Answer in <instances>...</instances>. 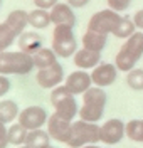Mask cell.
Returning <instances> with one entry per match:
<instances>
[{
  "label": "cell",
  "instance_id": "obj_1",
  "mask_svg": "<svg viewBox=\"0 0 143 148\" xmlns=\"http://www.w3.org/2000/svg\"><path fill=\"white\" fill-rule=\"evenodd\" d=\"M143 57V30H136L131 37H128L120 47L118 54L114 57V64L118 71L130 73L135 69L136 62Z\"/></svg>",
  "mask_w": 143,
  "mask_h": 148
},
{
  "label": "cell",
  "instance_id": "obj_2",
  "mask_svg": "<svg viewBox=\"0 0 143 148\" xmlns=\"http://www.w3.org/2000/svg\"><path fill=\"white\" fill-rule=\"evenodd\" d=\"M108 94L105 88L91 86L83 94V106L79 108V118L88 123H98L105 114Z\"/></svg>",
  "mask_w": 143,
  "mask_h": 148
},
{
  "label": "cell",
  "instance_id": "obj_3",
  "mask_svg": "<svg viewBox=\"0 0 143 148\" xmlns=\"http://www.w3.org/2000/svg\"><path fill=\"white\" fill-rule=\"evenodd\" d=\"M36 69L32 56L24 51H3L0 52V74L5 76H25Z\"/></svg>",
  "mask_w": 143,
  "mask_h": 148
},
{
  "label": "cell",
  "instance_id": "obj_4",
  "mask_svg": "<svg viewBox=\"0 0 143 148\" xmlns=\"http://www.w3.org/2000/svg\"><path fill=\"white\" fill-rule=\"evenodd\" d=\"M101 141V126L96 123H88L84 120L73 121L71 140L67 143L69 148H83L86 145H96Z\"/></svg>",
  "mask_w": 143,
  "mask_h": 148
},
{
  "label": "cell",
  "instance_id": "obj_5",
  "mask_svg": "<svg viewBox=\"0 0 143 148\" xmlns=\"http://www.w3.org/2000/svg\"><path fill=\"white\" fill-rule=\"evenodd\" d=\"M52 49L57 57H71L77 51V40L74 37L73 25H54L52 30Z\"/></svg>",
  "mask_w": 143,
  "mask_h": 148
},
{
  "label": "cell",
  "instance_id": "obj_6",
  "mask_svg": "<svg viewBox=\"0 0 143 148\" xmlns=\"http://www.w3.org/2000/svg\"><path fill=\"white\" fill-rule=\"evenodd\" d=\"M121 15L118 12H114L113 9H105V10H98L96 14L91 15L89 22H88V29L96 30V32H101V34H113L114 27L118 25Z\"/></svg>",
  "mask_w": 143,
  "mask_h": 148
},
{
  "label": "cell",
  "instance_id": "obj_7",
  "mask_svg": "<svg viewBox=\"0 0 143 148\" xmlns=\"http://www.w3.org/2000/svg\"><path fill=\"white\" fill-rule=\"evenodd\" d=\"M47 121H49V113L42 106H29V108L20 111L19 114V123L22 126H25L29 131L40 130L44 125H47Z\"/></svg>",
  "mask_w": 143,
  "mask_h": 148
},
{
  "label": "cell",
  "instance_id": "obj_8",
  "mask_svg": "<svg viewBox=\"0 0 143 148\" xmlns=\"http://www.w3.org/2000/svg\"><path fill=\"white\" fill-rule=\"evenodd\" d=\"M36 81L42 89H54L61 83H64V67L57 61L56 64L49 66L46 69H37Z\"/></svg>",
  "mask_w": 143,
  "mask_h": 148
},
{
  "label": "cell",
  "instance_id": "obj_9",
  "mask_svg": "<svg viewBox=\"0 0 143 148\" xmlns=\"http://www.w3.org/2000/svg\"><path fill=\"white\" fill-rule=\"evenodd\" d=\"M125 135H126V125L120 118H111L101 125V141L108 147L118 145L125 138Z\"/></svg>",
  "mask_w": 143,
  "mask_h": 148
},
{
  "label": "cell",
  "instance_id": "obj_10",
  "mask_svg": "<svg viewBox=\"0 0 143 148\" xmlns=\"http://www.w3.org/2000/svg\"><path fill=\"white\" fill-rule=\"evenodd\" d=\"M71 131H73V121H67L61 118L59 114H51L47 121V133L51 138L59 141V143H69L71 140Z\"/></svg>",
  "mask_w": 143,
  "mask_h": 148
},
{
  "label": "cell",
  "instance_id": "obj_11",
  "mask_svg": "<svg viewBox=\"0 0 143 148\" xmlns=\"http://www.w3.org/2000/svg\"><path fill=\"white\" fill-rule=\"evenodd\" d=\"M116 77H118V67H116V64H111V62H101L91 71L93 84L98 88H108V86L114 84Z\"/></svg>",
  "mask_w": 143,
  "mask_h": 148
},
{
  "label": "cell",
  "instance_id": "obj_12",
  "mask_svg": "<svg viewBox=\"0 0 143 148\" xmlns=\"http://www.w3.org/2000/svg\"><path fill=\"white\" fill-rule=\"evenodd\" d=\"M64 84H66L67 89L73 92L74 96H77V94H84L91 86H94V84H93V79H91V74L83 71V69L73 71V73L64 79Z\"/></svg>",
  "mask_w": 143,
  "mask_h": 148
},
{
  "label": "cell",
  "instance_id": "obj_13",
  "mask_svg": "<svg viewBox=\"0 0 143 148\" xmlns=\"http://www.w3.org/2000/svg\"><path fill=\"white\" fill-rule=\"evenodd\" d=\"M51 12V20L54 25H76V15H74V9L67 3V2H59L54 9L49 10Z\"/></svg>",
  "mask_w": 143,
  "mask_h": 148
},
{
  "label": "cell",
  "instance_id": "obj_14",
  "mask_svg": "<svg viewBox=\"0 0 143 148\" xmlns=\"http://www.w3.org/2000/svg\"><path fill=\"white\" fill-rule=\"evenodd\" d=\"M52 106L56 110L54 113L67 121H73L79 114V106H77V101H76V98H74V94H67L62 99L56 101Z\"/></svg>",
  "mask_w": 143,
  "mask_h": 148
},
{
  "label": "cell",
  "instance_id": "obj_15",
  "mask_svg": "<svg viewBox=\"0 0 143 148\" xmlns=\"http://www.w3.org/2000/svg\"><path fill=\"white\" fill-rule=\"evenodd\" d=\"M74 64L83 71L84 69H94L96 66L101 64V52H94V51L81 47L74 54Z\"/></svg>",
  "mask_w": 143,
  "mask_h": 148
},
{
  "label": "cell",
  "instance_id": "obj_16",
  "mask_svg": "<svg viewBox=\"0 0 143 148\" xmlns=\"http://www.w3.org/2000/svg\"><path fill=\"white\" fill-rule=\"evenodd\" d=\"M81 42H83L84 49L94 51V52H103V49L106 47V42H108V36L101 34V32H96V30H91V29H86Z\"/></svg>",
  "mask_w": 143,
  "mask_h": 148
},
{
  "label": "cell",
  "instance_id": "obj_17",
  "mask_svg": "<svg viewBox=\"0 0 143 148\" xmlns=\"http://www.w3.org/2000/svg\"><path fill=\"white\" fill-rule=\"evenodd\" d=\"M42 47H44V39H42L40 34L34 32V30L32 32H24L19 37V51H24V52L32 56Z\"/></svg>",
  "mask_w": 143,
  "mask_h": 148
},
{
  "label": "cell",
  "instance_id": "obj_18",
  "mask_svg": "<svg viewBox=\"0 0 143 148\" xmlns=\"http://www.w3.org/2000/svg\"><path fill=\"white\" fill-rule=\"evenodd\" d=\"M5 22H7L10 25V29L20 37L25 32V29H27V25H29V12H25V10H22V9L12 10L9 15H7Z\"/></svg>",
  "mask_w": 143,
  "mask_h": 148
},
{
  "label": "cell",
  "instance_id": "obj_19",
  "mask_svg": "<svg viewBox=\"0 0 143 148\" xmlns=\"http://www.w3.org/2000/svg\"><path fill=\"white\" fill-rule=\"evenodd\" d=\"M32 59H34L36 69H46V67H49V66H52L57 62V54L54 52L52 47L44 46L42 49H39L37 52L32 54Z\"/></svg>",
  "mask_w": 143,
  "mask_h": 148
},
{
  "label": "cell",
  "instance_id": "obj_20",
  "mask_svg": "<svg viewBox=\"0 0 143 148\" xmlns=\"http://www.w3.org/2000/svg\"><path fill=\"white\" fill-rule=\"evenodd\" d=\"M52 24L51 20V12L44 9H34L29 12V25L32 29H47Z\"/></svg>",
  "mask_w": 143,
  "mask_h": 148
},
{
  "label": "cell",
  "instance_id": "obj_21",
  "mask_svg": "<svg viewBox=\"0 0 143 148\" xmlns=\"http://www.w3.org/2000/svg\"><path fill=\"white\" fill-rule=\"evenodd\" d=\"M51 140L52 138L46 130H32V131H29L25 145L29 148H47L51 147Z\"/></svg>",
  "mask_w": 143,
  "mask_h": 148
},
{
  "label": "cell",
  "instance_id": "obj_22",
  "mask_svg": "<svg viewBox=\"0 0 143 148\" xmlns=\"http://www.w3.org/2000/svg\"><path fill=\"white\" fill-rule=\"evenodd\" d=\"M19 104L14 99H2L0 101V123L7 125L19 118Z\"/></svg>",
  "mask_w": 143,
  "mask_h": 148
},
{
  "label": "cell",
  "instance_id": "obj_23",
  "mask_svg": "<svg viewBox=\"0 0 143 148\" xmlns=\"http://www.w3.org/2000/svg\"><path fill=\"white\" fill-rule=\"evenodd\" d=\"M136 30H138V29H136V25H135L133 18L123 17V15H121L120 22H118V25H116L114 30H113V36L118 37V39H125V40H126L128 37L133 36Z\"/></svg>",
  "mask_w": 143,
  "mask_h": 148
},
{
  "label": "cell",
  "instance_id": "obj_24",
  "mask_svg": "<svg viewBox=\"0 0 143 148\" xmlns=\"http://www.w3.org/2000/svg\"><path fill=\"white\" fill-rule=\"evenodd\" d=\"M29 130L25 126H22L20 123H14L9 126V143L14 147H22L27 141Z\"/></svg>",
  "mask_w": 143,
  "mask_h": 148
},
{
  "label": "cell",
  "instance_id": "obj_25",
  "mask_svg": "<svg viewBox=\"0 0 143 148\" xmlns=\"http://www.w3.org/2000/svg\"><path fill=\"white\" fill-rule=\"evenodd\" d=\"M17 39H19V36L10 29V25L7 22H2L0 24V52L7 51Z\"/></svg>",
  "mask_w": 143,
  "mask_h": 148
},
{
  "label": "cell",
  "instance_id": "obj_26",
  "mask_svg": "<svg viewBox=\"0 0 143 148\" xmlns=\"http://www.w3.org/2000/svg\"><path fill=\"white\" fill-rule=\"evenodd\" d=\"M126 136L136 141L143 143V120H130L126 123Z\"/></svg>",
  "mask_w": 143,
  "mask_h": 148
},
{
  "label": "cell",
  "instance_id": "obj_27",
  "mask_svg": "<svg viewBox=\"0 0 143 148\" xmlns=\"http://www.w3.org/2000/svg\"><path fill=\"white\" fill-rule=\"evenodd\" d=\"M126 86L133 91H143V69H131L126 73Z\"/></svg>",
  "mask_w": 143,
  "mask_h": 148
},
{
  "label": "cell",
  "instance_id": "obj_28",
  "mask_svg": "<svg viewBox=\"0 0 143 148\" xmlns=\"http://www.w3.org/2000/svg\"><path fill=\"white\" fill-rule=\"evenodd\" d=\"M108 9H113L114 12L121 14L125 10H128V7L131 5V0H106Z\"/></svg>",
  "mask_w": 143,
  "mask_h": 148
},
{
  "label": "cell",
  "instance_id": "obj_29",
  "mask_svg": "<svg viewBox=\"0 0 143 148\" xmlns=\"http://www.w3.org/2000/svg\"><path fill=\"white\" fill-rule=\"evenodd\" d=\"M57 3H59V0H34L36 9H44V10L54 9Z\"/></svg>",
  "mask_w": 143,
  "mask_h": 148
},
{
  "label": "cell",
  "instance_id": "obj_30",
  "mask_svg": "<svg viewBox=\"0 0 143 148\" xmlns=\"http://www.w3.org/2000/svg\"><path fill=\"white\" fill-rule=\"evenodd\" d=\"M9 145V128L3 123H0V148H7Z\"/></svg>",
  "mask_w": 143,
  "mask_h": 148
},
{
  "label": "cell",
  "instance_id": "obj_31",
  "mask_svg": "<svg viewBox=\"0 0 143 148\" xmlns=\"http://www.w3.org/2000/svg\"><path fill=\"white\" fill-rule=\"evenodd\" d=\"M9 91H10V79H9V76L0 74V98H2V96H5Z\"/></svg>",
  "mask_w": 143,
  "mask_h": 148
},
{
  "label": "cell",
  "instance_id": "obj_32",
  "mask_svg": "<svg viewBox=\"0 0 143 148\" xmlns=\"http://www.w3.org/2000/svg\"><path fill=\"white\" fill-rule=\"evenodd\" d=\"M131 18H133L136 29H138V30H143V9L142 10H136V12H135V15Z\"/></svg>",
  "mask_w": 143,
  "mask_h": 148
},
{
  "label": "cell",
  "instance_id": "obj_33",
  "mask_svg": "<svg viewBox=\"0 0 143 148\" xmlns=\"http://www.w3.org/2000/svg\"><path fill=\"white\" fill-rule=\"evenodd\" d=\"M67 3L73 7V9H83L89 3V0H66Z\"/></svg>",
  "mask_w": 143,
  "mask_h": 148
},
{
  "label": "cell",
  "instance_id": "obj_34",
  "mask_svg": "<svg viewBox=\"0 0 143 148\" xmlns=\"http://www.w3.org/2000/svg\"><path fill=\"white\" fill-rule=\"evenodd\" d=\"M83 148H109V147H98V145H86Z\"/></svg>",
  "mask_w": 143,
  "mask_h": 148
},
{
  "label": "cell",
  "instance_id": "obj_35",
  "mask_svg": "<svg viewBox=\"0 0 143 148\" xmlns=\"http://www.w3.org/2000/svg\"><path fill=\"white\" fill-rule=\"evenodd\" d=\"M17 148H29L27 145H22V147H17Z\"/></svg>",
  "mask_w": 143,
  "mask_h": 148
},
{
  "label": "cell",
  "instance_id": "obj_36",
  "mask_svg": "<svg viewBox=\"0 0 143 148\" xmlns=\"http://www.w3.org/2000/svg\"><path fill=\"white\" fill-rule=\"evenodd\" d=\"M47 148H56V147H52V145H51V147H47Z\"/></svg>",
  "mask_w": 143,
  "mask_h": 148
},
{
  "label": "cell",
  "instance_id": "obj_37",
  "mask_svg": "<svg viewBox=\"0 0 143 148\" xmlns=\"http://www.w3.org/2000/svg\"><path fill=\"white\" fill-rule=\"evenodd\" d=\"M0 5H2V0H0Z\"/></svg>",
  "mask_w": 143,
  "mask_h": 148
}]
</instances>
